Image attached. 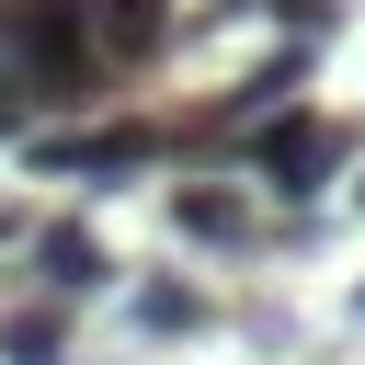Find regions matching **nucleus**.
<instances>
[{
	"mask_svg": "<svg viewBox=\"0 0 365 365\" xmlns=\"http://www.w3.org/2000/svg\"><path fill=\"white\" fill-rule=\"evenodd\" d=\"M0 57H11L34 91H80V68L103 57L91 0H23V11H11V34H0Z\"/></svg>",
	"mask_w": 365,
	"mask_h": 365,
	"instance_id": "f257e3e1",
	"label": "nucleus"
},
{
	"mask_svg": "<svg viewBox=\"0 0 365 365\" xmlns=\"http://www.w3.org/2000/svg\"><path fill=\"white\" fill-rule=\"evenodd\" d=\"M23 160H34V171H91V182H125V171H148V160H160V137H148V125H103V137H34Z\"/></svg>",
	"mask_w": 365,
	"mask_h": 365,
	"instance_id": "f03ea898",
	"label": "nucleus"
},
{
	"mask_svg": "<svg viewBox=\"0 0 365 365\" xmlns=\"http://www.w3.org/2000/svg\"><path fill=\"white\" fill-rule=\"evenodd\" d=\"M342 171V125H319V114H285L274 137H262V182L274 194H319Z\"/></svg>",
	"mask_w": 365,
	"mask_h": 365,
	"instance_id": "7ed1b4c3",
	"label": "nucleus"
},
{
	"mask_svg": "<svg viewBox=\"0 0 365 365\" xmlns=\"http://www.w3.org/2000/svg\"><path fill=\"white\" fill-rule=\"evenodd\" d=\"M34 262H46V285H57V297H91V285H114V251H103L91 228H46V240H34Z\"/></svg>",
	"mask_w": 365,
	"mask_h": 365,
	"instance_id": "20e7f679",
	"label": "nucleus"
},
{
	"mask_svg": "<svg viewBox=\"0 0 365 365\" xmlns=\"http://www.w3.org/2000/svg\"><path fill=\"white\" fill-rule=\"evenodd\" d=\"M91 34H103V57H148L171 34V0H91Z\"/></svg>",
	"mask_w": 365,
	"mask_h": 365,
	"instance_id": "39448f33",
	"label": "nucleus"
},
{
	"mask_svg": "<svg viewBox=\"0 0 365 365\" xmlns=\"http://www.w3.org/2000/svg\"><path fill=\"white\" fill-rule=\"evenodd\" d=\"M57 342H68L57 308H11V319H0V365H57Z\"/></svg>",
	"mask_w": 365,
	"mask_h": 365,
	"instance_id": "423d86ee",
	"label": "nucleus"
},
{
	"mask_svg": "<svg viewBox=\"0 0 365 365\" xmlns=\"http://www.w3.org/2000/svg\"><path fill=\"white\" fill-rule=\"evenodd\" d=\"M171 228L182 240H240L251 217H240V194H171Z\"/></svg>",
	"mask_w": 365,
	"mask_h": 365,
	"instance_id": "0eeeda50",
	"label": "nucleus"
},
{
	"mask_svg": "<svg viewBox=\"0 0 365 365\" xmlns=\"http://www.w3.org/2000/svg\"><path fill=\"white\" fill-rule=\"evenodd\" d=\"M137 331H205V297H182V285H148V297H137Z\"/></svg>",
	"mask_w": 365,
	"mask_h": 365,
	"instance_id": "6e6552de",
	"label": "nucleus"
},
{
	"mask_svg": "<svg viewBox=\"0 0 365 365\" xmlns=\"http://www.w3.org/2000/svg\"><path fill=\"white\" fill-rule=\"evenodd\" d=\"M262 11H274V23H285V34H297V46H308V34H319V23H331V0H262Z\"/></svg>",
	"mask_w": 365,
	"mask_h": 365,
	"instance_id": "1a4fd4ad",
	"label": "nucleus"
},
{
	"mask_svg": "<svg viewBox=\"0 0 365 365\" xmlns=\"http://www.w3.org/2000/svg\"><path fill=\"white\" fill-rule=\"evenodd\" d=\"M11 137H23V103H11V91H0V148H11Z\"/></svg>",
	"mask_w": 365,
	"mask_h": 365,
	"instance_id": "9d476101",
	"label": "nucleus"
},
{
	"mask_svg": "<svg viewBox=\"0 0 365 365\" xmlns=\"http://www.w3.org/2000/svg\"><path fill=\"white\" fill-rule=\"evenodd\" d=\"M354 319H365V285H354Z\"/></svg>",
	"mask_w": 365,
	"mask_h": 365,
	"instance_id": "9b49d317",
	"label": "nucleus"
},
{
	"mask_svg": "<svg viewBox=\"0 0 365 365\" xmlns=\"http://www.w3.org/2000/svg\"><path fill=\"white\" fill-rule=\"evenodd\" d=\"M354 194H365V182H354Z\"/></svg>",
	"mask_w": 365,
	"mask_h": 365,
	"instance_id": "f8f14e48",
	"label": "nucleus"
}]
</instances>
